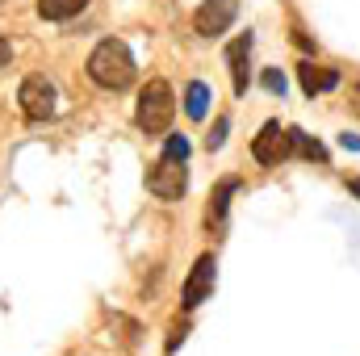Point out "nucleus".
<instances>
[{
	"label": "nucleus",
	"mask_w": 360,
	"mask_h": 356,
	"mask_svg": "<svg viewBox=\"0 0 360 356\" xmlns=\"http://www.w3.org/2000/svg\"><path fill=\"white\" fill-rule=\"evenodd\" d=\"M89 80L96 89H109V92L130 89V80H134V59H130V51H126L122 38L96 42V51L89 55Z\"/></svg>",
	"instance_id": "nucleus-1"
},
{
	"label": "nucleus",
	"mask_w": 360,
	"mask_h": 356,
	"mask_svg": "<svg viewBox=\"0 0 360 356\" xmlns=\"http://www.w3.org/2000/svg\"><path fill=\"white\" fill-rule=\"evenodd\" d=\"M297 80H302V92H306V96H319V92H327V89L340 84V72H331V68H314V63L306 59V63H297Z\"/></svg>",
	"instance_id": "nucleus-9"
},
{
	"label": "nucleus",
	"mask_w": 360,
	"mask_h": 356,
	"mask_svg": "<svg viewBox=\"0 0 360 356\" xmlns=\"http://www.w3.org/2000/svg\"><path fill=\"white\" fill-rule=\"evenodd\" d=\"M260 84H264V92H272V96H285V72H276V68H269L264 76H260Z\"/></svg>",
	"instance_id": "nucleus-14"
},
{
	"label": "nucleus",
	"mask_w": 360,
	"mask_h": 356,
	"mask_svg": "<svg viewBox=\"0 0 360 356\" xmlns=\"http://www.w3.org/2000/svg\"><path fill=\"white\" fill-rule=\"evenodd\" d=\"M147 189H151L160 201H180L184 189H188V168H184V160L160 155V160L147 168Z\"/></svg>",
	"instance_id": "nucleus-4"
},
{
	"label": "nucleus",
	"mask_w": 360,
	"mask_h": 356,
	"mask_svg": "<svg viewBox=\"0 0 360 356\" xmlns=\"http://www.w3.org/2000/svg\"><path fill=\"white\" fill-rule=\"evenodd\" d=\"M226 130H231V117H218V122H214V134L205 139V147H210V151H218V147L226 143Z\"/></svg>",
	"instance_id": "nucleus-16"
},
{
	"label": "nucleus",
	"mask_w": 360,
	"mask_h": 356,
	"mask_svg": "<svg viewBox=\"0 0 360 356\" xmlns=\"http://www.w3.org/2000/svg\"><path fill=\"white\" fill-rule=\"evenodd\" d=\"M17 105H21V113L30 122H46L59 109V92H55V84L46 76H25L21 89H17Z\"/></svg>",
	"instance_id": "nucleus-3"
},
{
	"label": "nucleus",
	"mask_w": 360,
	"mask_h": 356,
	"mask_svg": "<svg viewBox=\"0 0 360 356\" xmlns=\"http://www.w3.org/2000/svg\"><path fill=\"white\" fill-rule=\"evenodd\" d=\"M239 17V0H201V8L193 13V30L201 38H218L235 25Z\"/></svg>",
	"instance_id": "nucleus-5"
},
{
	"label": "nucleus",
	"mask_w": 360,
	"mask_h": 356,
	"mask_svg": "<svg viewBox=\"0 0 360 356\" xmlns=\"http://www.w3.org/2000/svg\"><path fill=\"white\" fill-rule=\"evenodd\" d=\"M248 59H252V34H243V38H235L231 46H226V63H231V89L248 92Z\"/></svg>",
	"instance_id": "nucleus-8"
},
{
	"label": "nucleus",
	"mask_w": 360,
	"mask_h": 356,
	"mask_svg": "<svg viewBox=\"0 0 360 356\" xmlns=\"http://www.w3.org/2000/svg\"><path fill=\"white\" fill-rule=\"evenodd\" d=\"M184 113H188L193 122H201V117L210 113V89H205L201 80H193V84L184 89Z\"/></svg>",
	"instance_id": "nucleus-12"
},
{
	"label": "nucleus",
	"mask_w": 360,
	"mask_h": 356,
	"mask_svg": "<svg viewBox=\"0 0 360 356\" xmlns=\"http://www.w3.org/2000/svg\"><path fill=\"white\" fill-rule=\"evenodd\" d=\"M214 276H218V260L205 252V256H197V265H193V272H188V281H184V310H197L210 293H214Z\"/></svg>",
	"instance_id": "nucleus-7"
},
{
	"label": "nucleus",
	"mask_w": 360,
	"mask_h": 356,
	"mask_svg": "<svg viewBox=\"0 0 360 356\" xmlns=\"http://www.w3.org/2000/svg\"><path fill=\"white\" fill-rule=\"evenodd\" d=\"M289 134H293V151H297V155H306V160H314V164H327V151H323V143H319V139L302 134L297 126H289Z\"/></svg>",
	"instance_id": "nucleus-13"
},
{
	"label": "nucleus",
	"mask_w": 360,
	"mask_h": 356,
	"mask_svg": "<svg viewBox=\"0 0 360 356\" xmlns=\"http://www.w3.org/2000/svg\"><path fill=\"white\" fill-rule=\"evenodd\" d=\"M252 155H256V164H269V168L272 164H285L293 155V134L281 130V122H264L256 143H252Z\"/></svg>",
	"instance_id": "nucleus-6"
},
{
	"label": "nucleus",
	"mask_w": 360,
	"mask_h": 356,
	"mask_svg": "<svg viewBox=\"0 0 360 356\" xmlns=\"http://www.w3.org/2000/svg\"><path fill=\"white\" fill-rule=\"evenodd\" d=\"M89 8V0H38V17L42 21H72Z\"/></svg>",
	"instance_id": "nucleus-10"
},
{
	"label": "nucleus",
	"mask_w": 360,
	"mask_h": 356,
	"mask_svg": "<svg viewBox=\"0 0 360 356\" xmlns=\"http://www.w3.org/2000/svg\"><path fill=\"white\" fill-rule=\"evenodd\" d=\"M8 59H13V42H8V38H0V68H4Z\"/></svg>",
	"instance_id": "nucleus-17"
},
{
	"label": "nucleus",
	"mask_w": 360,
	"mask_h": 356,
	"mask_svg": "<svg viewBox=\"0 0 360 356\" xmlns=\"http://www.w3.org/2000/svg\"><path fill=\"white\" fill-rule=\"evenodd\" d=\"M139 130L143 134H168L172 117H176V96L168 80H147L139 92Z\"/></svg>",
	"instance_id": "nucleus-2"
},
{
	"label": "nucleus",
	"mask_w": 360,
	"mask_h": 356,
	"mask_svg": "<svg viewBox=\"0 0 360 356\" xmlns=\"http://www.w3.org/2000/svg\"><path fill=\"white\" fill-rule=\"evenodd\" d=\"M348 193H352V197H360V177H352V180H348Z\"/></svg>",
	"instance_id": "nucleus-19"
},
{
	"label": "nucleus",
	"mask_w": 360,
	"mask_h": 356,
	"mask_svg": "<svg viewBox=\"0 0 360 356\" xmlns=\"http://www.w3.org/2000/svg\"><path fill=\"white\" fill-rule=\"evenodd\" d=\"M164 155H168V160H188V139H184V134H168Z\"/></svg>",
	"instance_id": "nucleus-15"
},
{
	"label": "nucleus",
	"mask_w": 360,
	"mask_h": 356,
	"mask_svg": "<svg viewBox=\"0 0 360 356\" xmlns=\"http://www.w3.org/2000/svg\"><path fill=\"white\" fill-rule=\"evenodd\" d=\"M239 193V177H226V180H218V189H214V197H210V222H222L226 218V205H231V197Z\"/></svg>",
	"instance_id": "nucleus-11"
},
{
	"label": "nucleus",
	"mask_w": 360,
	"mask_h": 356,
	"mask_svg": "<svg viewBox=\"0 0 360 356\" xmlns=\"http://www.w3.org/2000/svg\"><path fill=\"white\" fill-rule=\"evenodd\" d=\"M340 143H344L348 151H360V139H356V134H340Z\"/></svg>",
	"instance_id": "nucleus-18"
}]
</instances>
